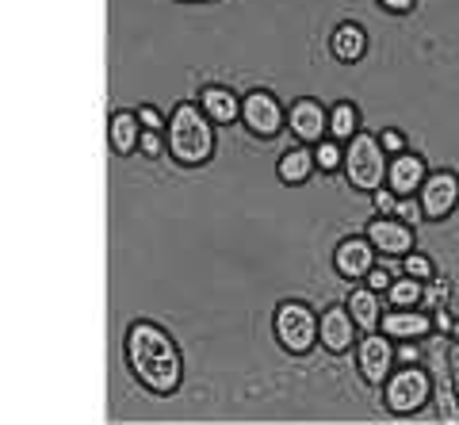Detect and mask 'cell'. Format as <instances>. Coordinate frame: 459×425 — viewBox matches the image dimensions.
<instances>
[{
  "instance_id": "cell-28",
  "label": "cell",
  "mask_w": 459,
  "mask_h": 425,
  "mask_svg": "<svg viewBox=\"0 0 459 425\" xmlns=\"http://www.w3.org/2000/svg\"><path fill=\"white\" fill-rule=\"evenodd\" d=\"M371 204H376L379 215H394V204H398V192L391 188V184H383V188L371 192Z\"/></svg>"
},
{
  "instance_id": "cell-4",
  "label": "cell",
  "mask_w": 459,
  "mask_h": 425,
  "mask_svg": "<svg viewBox=\"0 0 459 425\" xmlns=\"http://www.w3.org/2000/svg\"><path fill=\"white\" fill-rule=\"evenodd\" d=\"M318 318L314 307L303 299H283L276 307V318H272V330H276V342L291 352V357H307V352L318 345Z\"/></svg>"
},
{
  "instance_id": "cell-7",
  "label": "cell",
  "mask_w": 459,
  "mask_h": 425,
  "mask_svg": "<svg viewBox=\"0 0 459 425\" xmlns=\"http://www.w3.org/2000/svg\"><path fill=\"white\" fill-rule=\"evenodd\" d=\"M394 337H386L383 330H371L356 342V368L371 387H383L386 376L394 372Z\"/></svg>"
},
{
  "instance_id": "cell-11",
  "label": "cell",
  "mask_w": 459,
  "mask_h": 425,
  "mask_svg": "<svg viewBox=\"0 0 459 425\" xmlns=\"http://www.w3.org/2000/svg\"><path fill=\"white\" fill-rule=\"evenodd\" d=\"M379 330L394 342H421L433 334V315L425 307H391L379 322Z\"/></svg>"
},
{
  "instance_id": "cell-18",
  "label": "cell",
  "mask_w": 459,
  "mask_h": 425,
  "mask_svg": "<svg viewBox=\"0 0 459 425\" xmlns=\"http://www.w3.org/2000/svg\"><path fill=\"white\" fill-rule=\"evenodd\" d=\"M314 169H318V161H314V146H307V142H299V146H291L280 158V165H276V173H280V180L283 184H307L310 177H314Z\"/></svg>"
},
{
  "instance_id": "cell-19",
  "label": "cell",
  "mask_w": 459,
  "mask_h": 425,
  "mask_svg": "<svg viewBox=\"0 0 459 425\" xmlns=\"http://www.w3.org/2000/svg\"><path fill=\"white\" fill-rule=\"evenodd\" d=\"M349 310H352L356 325H360V334H371V330H379V322H383L379 291H371L368 283H364V288H352V291H349Z\"/></svg>"
},
{
  "instance_id": "cell-14",
  "label": "cell",
  "mask_w": 459,
  "mask_h": 425,
  "mask_svg": "<svg viewBox=\"0 0 459 425\" xmlns=\"http://www.w3.org/2000/svg\"><path fill=\"white\" fill-rule=\"evenodd\" d=\"M425 177H429L425 158H421V153H410V150L394 153L391 165H386V184H391L398 195H418Z\"/></svg>"
},
{
  "instance_id": "cell-25",
  "label": "cell",
  "mask_w": 459,
  "mask_h": 425,
  "mask_svg": "<svg viewBox=\"0 0 459 425\" xmlns=\"http://www.w3.org/2000/svg\"><path fill=\"white\" fill-rule=\"evenodd\" d=\"M402 273L425 283V280H433V276H437V268H433V261H429L425 253L413 249V253H406V257H402Z\"/></svg>"
},
{
  "instance_id": "cell-20",
  "label": "cell",
  "mask_w": 459,
  "mask_h": 425,
  "mask_svg": "<svg viewBox=\"0 0 459 425\" xmlns=\"http://www.w3.org/2000/svg\"><path fill=\"white\" fill-rule=\"evenodd\" d=\"M360 134V108L349 104V100H341L329 108V138H337V142H349Z\"/></svg>"
},
{
  "instance_id": "cell-29",
  "label": "cell",
  "mask_w": 459,
  "mask_h": 425,
  "mask_svg": "<svg viewBox=\"0 0 459 425\" xmlns=\"http://www.w3.org/2000/svg\"><path fill=\"white\" fill-rule=\"evenodd\" d=\"M364 283H368L371 291L386 295V288H391V283H394V273H391V268H383V265H376V268H371V273L364 276Z\"/></svg>"
},
{
  "instance_id": "cell-24",
  "label": "cell",
  "mask_w": 459,
  "mask_h": 425,
  "mask_svg": "<svg viewBox=\"0 0 459 425\" xmlns=\"http://www.w3.org/2000/svg\"><path fill=\"white\" fill-rule=\"evenodd\" d=\"M448 299H452V280H448V276H433V280H425V291H421V307H425V310L448 307Z\"/></svg>"
},
{
  "instance_id": "cell-3",
  "label": "cell",
  "mask_w": 459,
  "mask_h": 425,
  "mask_svg": "<svg viewBox=\"0 0 459 425\" xmlns=\"http://www.w3.org/2000/svg\"><path fill=\"white\" fill-rule=\"evenodd\" d=\"M386 165H391V158H386V150H383V142L379 134H368L360 131L356 138L344 142V177H349L352 188H360V192H376L386 184Z\"/></svg>"
},
{
  "instance_id": "cell-5",
  "label": "cell",
  "mask_w": 459,
  "mask_h": 425,
  "mask_svg": "<svg viewBox=\"0 0 459 425\" xmlns=\"http://www.w3.org/2000/svg\"><path fill=\"white\" fill-rule=\"evenodd\" d=\"M429 399H433V376H429L425 368H418V364L394 368V372L386 376V384H383V403L398 418L418 414Z\"/></svg>"
},
{
  "instance_id": "cell-6",
  "label": "cell",
  "mask_w": 459,
  "mask_h": 425,
  "mask_svg": "<svg viewBox=\"0 0 459 425\" xmlns=\"http://www.w3.org/2000/svg\"><path fill=\"white\" fill-rule=\"evenodd\" d=\"M241 123H246V131L253 138L268 142L287 126V111L268 89H253V92L241 96Z\"/></svg>"
},
{
  "instance_id": "cell-17",
  "label": "cell",
  "mask_w": 459,
  "mask_h": 425,
  "mask_svg": "<svg viewBox=\"0 0 459 425\" xmlns=\"http://www.w3.org/2000/svg\"><path fill=\"white\" fill-rule=\"evenodd\" d=\"M142 119H138V111H115L111 123H108V142H111V150L119 153V158H126V153H134L138 150V138H142Z\"/></svg>"
},
{
  "instance_id": "cell-27",
  "label": "cell",
  "mask_w": 459,
  "mask_h": 425,
  "mask_svg": "<svg viewBox=\"0 0 459 425\" xmlns=\"http://www.w3.org/2000/svg\"><path fill=\"white\" fill-rule=\"evenodd\" d=\"M165 146H169V142H165L161 131H142V138H138V153H142V158H161Z\"/></svg>"
},
{
  "instance_id": "cell-35",
  "label": "cell",
  "mask_w": 459,
  "mask_h": 425,
  "mask_svg": "<svg viewBox=\"0 0 459 425\" xmlns=\"http://www.w3.org/2000/svg\"><path fill=\"white\" fill-rule=\"evenodd\" d=\"M448 372H452V384H455V395H459V345L455 342L448 349Z\"/></svg>"
},
{
  "instance_id": "cell-13",
  "label": "cell",
  "mask_w": 459,
  "mask_h": 425,
  "mask_svg": "<svg viewBox=\"0 0 459 425\" xmlns=\"http://www.w3.org/2000/svg\"><path fill=\"white\" fill-rule=\"evenodd\" d=\"M364 234L379 253H386V257H406V253H413V226L394 219V215L371 219Z\"/></svg>"
},
{
  "instance_id": "cell-23",
  "label": "cell",
  "mask_w": 459,
  "mask_h": 425,
  "mask_svg": "<svg viewBox=\"0 0 459 425\" xmlns=\"http://www.w3.org/2000/svg\"><path fill=\"white\" fill-rule=\"evenodd\" d=\"M314 161H318L322 173H337V169L344 165V142H337V138L325 134L318 146H314Z\"/></svg>"
},
{
  "instance_id": "cell-36",
  "label": "cell",
  "mask_w": 459,
  "mask_h": 425,
  "mask_svg": "<svg viewBox=\"0 0 459 425\" xmlns=\"http://www.w3.org/2000/svg\"><path fill=\"white\" fill-rule=\"evenodd\" d=\"M448 337H452V342H455V345H459V322H455V325H452V334H448Z\"/></svg>"
},
{
  "instance_id": "cell-21",
  "label": "cell",
  "mask_w": 459,
  "mask_h": 425,
  "mask_svg": "<svg viewBox=\"0 0 459 425\" xmlns=\"http://www.w3.org/2000/svg\"><path fill=\"white\" fill-rule=\"evenodd\" d=\"M433 403H437L440 421L459 425V395H455V384H452V372H440L433 379Z\"/></svg>"
},
{
  "instance_id": "cell-22",
  "label": "cell",
  "mask_w": 459,
  "mask_h": 425,
  "mask_svg": "<svg viewBox=\"0 0 459 425\" xmlns=\"http://www.w3.org/2000/svg\"><path fill=\"white\" fill-rule=\"evenodd\" d=\"M421 291H425L421 280L398 276L391 288H386V303H391V307H421Z\"/></svg>"
},
{
  "instance_id": "cell-33",
  "label": "cell",
  "mask_w": 459,
  "mask_h": 425,
  "mask_svg": "<svg viewBox=\"0 0 459 425\" xmlns=\"http://www.w3.org/2000/svg\"><path fill=\"white\" fill-rule=\"evenodd\" d=\"M429 315H433V330H437V334H444V337L452 334L455 318H452V310H448V307H437V310H429Z\"/></svg>"
},
{
  "instance_id": "cell-8",
  "label": "cell",
  "mask_w": 459,
  "mask_h": 425,
  "mask_svg": "<svg viewBox=\"0 0 459 425\" xmlns=\"http://www.w3.org/2000/svg\"><path fill=\"white\" fill-rule=\"evenodd\" d=\"M418 200L425 207L429 222H444L459 204V177L452 173V169H437V173H429L425 184H421V192H418Z\"/></svg>"
},
{
  "instance_id": "cell-34",
  "label": "cell",
  "mask_w": 459,
  "mask_h": 425,
  "mask_svg": "<svg viewBox=\"0 0 459 425\" xmlns=\"http://www.w3.org/2000/svg\"><path fill=\"white\" fill-rule=\"evenodd\" d=\"M383 12H394V16H410L413 8H418V0H376Z\"/></svg>"
},
{
  "instance_id": "cell-16",
  "label": "cell",
  "mask_w": 459,
  "mask_h": 425,
  "mask_svg": "<svg viewBox=\"0 0 459 425\" xmlns=\"http://www.w3.org/2000/svg\"><path fill=\"white\" fill-rule=\"evenodd\" d=\"M329 50H333V58L344 62V65H356L368 54V31L360 23H352V20H344L337 23V31L333 39H329Z\"/></svg>"
},
{
  "instance_id": "cell-12",
  "label": "cell",
  "mask_w": 459,
  "mask_h": 425,
  "mask_svg": "<svg viewBox=\"0 0 459 425\" xmlns=\"http://www.w3.org/2000/svg\"><path fill=\"white\" fill-rule=\"evenodd\" d=\"M376 246L368 242V234L364 238H344V242H337V249H333V268H337V276H344L349 283H356V280H364L371 268H376Z\"/></svg>"
},
{
  "instance_id": "cell-30",
  "label": "cell",
  "mask_w": 459,
  "mask_h": 425,
  "mask_svg": "<svg viewBox=\"0 0 459 425\" xmlns=\"http://www.w3.org/2000/svg\"><path fill=\"white\" fill-rule=\"evenodd\" d=\"M138 119H142V126H146V131H165V123H169L153 104H142V108H138Z\"/></svg>"
},
{
  "instance_id": "cell-31",
  "label": "cell",
  "mask_w": 459,
  "mask_h": 425,
  "mask_svg": "<svg viewBox=\"0 0 459 425\" xmlns=\"http://www.w3.org/2000/svg\"><path fill=\"white\" fill-rule=\"evenodd\" d=\"M379 142H383V150L391 153V158H394V153H402V150H406V134H402L398 126H386V131L379 134Z\"/></svg>"
},
{
  "instance_id": "cell-1",
  "label": "cell",
  "mask_w": 459,
  "mask_h": 425,
  "mask_svg": "<svg viewBox=\"0 0 459 425\" xmlns=\"http://www.w3.org/2000/svg\"><path fill=\"white\" fill-rule=\"evenodd\" d=\"M126 364L142 387L150 395H177L180 379H184V357L180 345L169 337L165 325L157 322H131L126 330Z\"/></svg>"
},
{
  "instance_id": "cell-10",
  "label": "cell",
  "mask_w": 459,
  "mask_h": 425,
  "mask_svg": "<svg viewBox=\"0 0 459 425\" xmlns=\"http://www.w3.org/2000/svg\"><path fill=\"white\" fill-rule=\"evenodd\" d=\"M356 330H360V325H356L349 303L325 307V310H322V318H318V342H322L325 352H333V357H341V352H349V349H352Z\"/></svg>"
},
{
  "instance_id": "cell-9",
  "label": "cell",
  "mask_w": 459,
  "mask_h": 425,
  "mask_svg": "<svg viewBox=\"0 0 459 425\" xmlns=\"http://www.w3.org/2000/svg\"><path fill=\"white\" fill-rule=\"evenodd\" d=\"M287 126H291V134L299 142L318 146L329 134V108L322 100H314V96H299V100H291V108H287Z\"/></svg>"
},
{
  "instance_id": "cell-32",
  "label": "cell",
  "mask_w": 459,
  "mask_h": 425,
  "mask_svg": "<svg viewBox=\"0 0 459 425\" xmlns=\"http://www.w3.org/2000/svg\"><path fill=\"white\" fill-rule=\"evenodd\" d=\"M394 360H398V364H421L418 342H394Z\"/></svg>"
},
{
  "instance_id": "cell-2",
  "label": "cell",
  "mask_w": 459,
  "mask_h": 425,
  "mask_svg": "<svg viewBox=\"0 0 459 425\" xmlns=\"http://www.w3.org/2000/svg\"><path fill=\"white\" fill-rule=\"evenodd\" d=\"M169 153L180 165L199 169L214 158V123L195 100H180L169 116Z\"/></svg>"
},
{
  "instance_id": "cell-26",
  "label": "cell",
  "mask_w": 459,
  "mask_h": 425,
  "mask_svg": "<svg viewBox=\"0 0 459 425\" xmlns=\"http://www.w3.org/2000/svg\"><path fill=\"white\" fill-rule=\"evenodd\" d=\"M394 219L410 222L413 230H418V226L425 222V207H421L418 195H398V204H394Z\"/></svg>"
},
{
  "instance_id": "cell-15",
  "label": "cell",
  "mask_w": 459,
  "mask_h": 425,
  "mask_svg": "<svg viewBox=\"0 0 459 425\" xmlns=\"http://www.w3.org/2000/svg\"><path fill=\"white\" fill-rule=\"evenodd\" d=\"M199 108L207 111V119L214 126H230L241 119V96L222 89V84H207V89H199Z\"/></svg>"
},
{
  "instance_id": "cell-37",
  "label": "cell",
  "mask_w": 459,
  "mask_h": 425,
  "mask_svg": "<svg viewBox=\"0 0 459 425\" xmlns=\"http://www.w3.org/2000/svg\"><path fill=\"white\" fill-rule=\"evenodd\" d=\"M180 4H211V0H180Z\"/></svg>"
}]
</instances>
